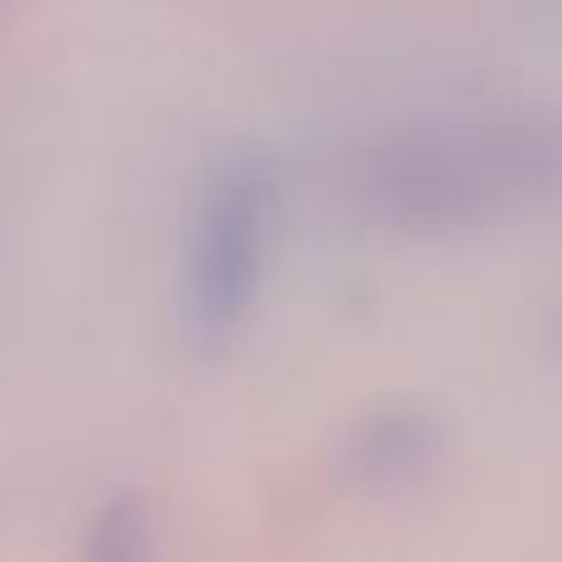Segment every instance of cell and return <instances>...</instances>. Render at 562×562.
Segmentation results:
<instances>
[{
  "instance_id": "6da1fadb",
  "label": "cell",
  "mask_w": 562,
  "mask_h": 562,
  "mask_svg": "<svg viewBox=\"0 0 562 562\" xmlns=\"http://www.w3.org/2000/svg\"><path fill=\"white\" fill-rule=\"evenodd\" d=\"M562 193V119H439L380 138L356 164V198L400 233L498 223Z\"/></svg>"
},
{
  "instance_id": "277c9868",
  "label": "cell",
  "mask_w": 562,
  "mask_h": 562,
  "mask_svg": "<svg viewBox=\"0 0 562 562\" xmlns=\"http://www.w3.org/2000/svg\"><path fill=\"white\" fill-rule=\"evenodd\" d=\"M144 558V518L138 508L119 504L94 528V562H138Z\"/></svg>"
},
{
  "instance_id": "7a4b0ae2",
  "label": "cell",
  "mask_w": 562,
  "mask_h": 562,
  "mask_svg": "<svg viewBox=\"0 0 562 562\" xmlns=\"http://www.w3.org/2000/svg\"><path fill=\"white\" fill-rule=\"evenodd\" d=\"M277 207V173L267 154H237L213 173L188 252V321L193 336L217 346L243 326L262 277L267 233Z\"/></svg>"
},
{
  "instance_id": "3957f363",
  "label": "cell",
  "mask_w": 562,
  "mask_h": 562,
  "mask_svg": "<svg viewBox=\"0 0 562 562\" xmlns=\"http://www.w3.org/2000/svg\"><path fill=\"white\" fill-rule=\"evenodd\" d=\"M439 435L425 415L415 409H385V415H370L356 435L340 449V469H346L356 484L385 488V484H405L419 469L435 459Z\"/></svg>"
}]
</instances>
